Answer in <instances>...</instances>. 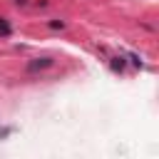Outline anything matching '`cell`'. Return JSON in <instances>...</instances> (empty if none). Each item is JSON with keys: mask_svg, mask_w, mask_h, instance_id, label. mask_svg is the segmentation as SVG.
I'll return each mask as SVG.
<instances>
[{"mask_svg": "<svg viewBox=\"0 0 159 159\" xmlns=\"http://www.w3.org/2000/svg\"><path fill=\"white\" fill-rule=\"evenodd\" d=\"M50 65H52V60H50V57H37V60L27 62V70H30V72H35V70H45V67H50Z\"/></svg>", "mask_w": 159, "mask_h": 159, "instance_id": "1", "label": "cell"}, {"mask_svg": "<svg viewBox=\"0 0 159 159\" xmlns=\"http://www.w3.org/2000/svg\"><path fill=\"white\" fill-rule=\"evenodd\" d=\"M0 35H10V25H7L2 17H0Z\"/></svg>", "mask_w": 159, "mask_h": 159, "instance_id": "2", "label": "cell"}, {"mask_svg": "<svg viewBox=\"0 0 159 159\" xmlns=\"http://www.w3.org/2000/svg\"><path fill=\"white\" fill-rule=\"evenodd\" d=\"M50 27L57 30V27H65V22H62V20H50Z\"/></svg>", "mask_w": 159, "mask_h": 159, "instance_id": "3", "label": "cell"}, {"mask_svg": "<svg viewBox=\"0 0 159 159\" xmlns=\"http://www.w3.org/2000/svg\"><path fill=\"white\" fill-rule=\"evenodd\" d=\"M112 67H114V70H122V67H124V62H122L119 57H114V62H112Z\"/></svg>", "mask_w": 159, "mask_h": 159, "instance_id": "4", "label": "cell"}, {"mask_svg": "<svg viewBox=\"0 0 159 159\" xmlns=\"http://www.w3.org/2000/svg\"><path fill=\"white\" fill-rule=\"evenodd\" d=\"M15 2H17V5H22V2H25V0H15Z\"/></svg>", "mask_w": 159, "mask_h": 159, "instance_id": "5", "label": "cell"}]
</instances>
